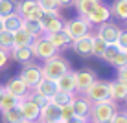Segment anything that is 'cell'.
<instances>
[{"label":"cell","instance_id":"6da1fadb","mask_svg":"<svg viewBox=\"0 0 127 123\" xmlns=\"http://www.w3.org/2000/svg\"><path fill=\"white\" fill-rule=\"evenodd\" d=\"M116 101H99L90 105V121L92 123H111L112 116L116 114Z\"/></svg>","mask_w":127,"mask_h":123},{"label":"cell","instance_id":"7a4b0ae2","mask_svg":"<svg viewBox=\"0 0 127 123\" xmlns=\"http://www.w3.org/2000/svg\"><path fill=\"white\" fill-rule=\"evenodd\" d=\"M41 68H42V77L52 79V81H57L61 75H64L66 72H70V63L64 59V57H61L57 53L55 57L44 61V66H41Z\"/></svg>","mask_w":127,"mask_h":123},{"label":"cell","instance_id":"3957f363","mask_svg":"<svg viewBox=\"0 0 127 123\" xmlns=\"http://www.w3.org/2000/svg\"><path fill=\"white\" fill-rule=\"evenodd\" d=\"M85 98L90 103H99V101H112L111 99V85L109 81L96 79L92 85L85 90Z\"/></svg>","mask_w":127,"mask_h":123},{"label":"cell","instance_id":"277c9868","mask_svg":"<svg viewBox=\"0 0 127 123\" xmlns=\"http://www.w3.org/2000/svg\"><path fill=\"white\" fill-rule=\"evenodd\" d=\"M32 50H33V57H39V59H42V61H48V59H52V57H55L59 53L57 48L52 44L44 35L37 37L32 42Z\"/></svg>","mask_w":127,"mask_h":123},{"label":"cell","instance_id":"5b68a950","mask_svg":"<svg viewBox=\"0 0 127 123\" xmlns=\"http://www.w3.org/2000/svg\"><path fill=\"white\" fill-rule=\"evenodd\" d=\"M17 13L24 20H41L42 19V9L39 7L37 0H20L17 2Z\"/></svg>","mask_w":127,"mask_h":123},{"label":"cell","instance_id":"8992f818","mask_svg":"<svg viewBox=\"0 0 127 123\" xmlns=\"http://www.w3.org/2000/svg\"><path fill=\"white\" fill-rule=\"evenodd\" d=\"M63 29L68 33V37L72 39V41H76V39L83 37V35H87L90 31V24L87 22L85 19H81V17H77V19H70L64 22Z\"/></svg>","mask_w":127,"mask_h":123},{"label":"cell","instance_id":"52a82bcc","mask_svg":"<svg viewBox=\"0 0 127 123\" xmlns=\"http://www.w3.org/2000/svg\"><path fill=\"white\" fill-rule=\"evenodd\" d=\"M30 88H33L39 81L42 79V68L35 63H24L22 70H20V75H19Z\"/></svg>","mask_w":127,"mask_h":123},{"label":"cell","instance_id":"ba28073f","mask_svg":"<svg viewBox=\"0 0 127 123\" xmlns=\"http://www.w3.org/2000/svg\"><path fill=\"white\" fill-rule=\"evenodd\" d=\"M4 90L9 92L11 96H15L17 99H26V98L30 96V92H32V88H30V86L26 85V83H24L19 75H17V77H11L9 81L6 83Z\"/></svg>","mask_w":127,"mask_h":123},{"label":"cell","instance_id":"9c48e42d","mask_svg":"<svg viewBox=\"0 0 127 123\" xmlns=\"http://www.w3.org/2000/svg\"><path fill=\"white\" fill-rule=\"evenodd\" d=\"M81 19H85L90 26H99V24L107 22V20L111 19V11H109V6H105V4L99 2L98 6H96L94 9L89 13V15H87V17H81Z\"/></svg>","mask_w":127,"mask_h":123},{"label":"cell","instance_id":"30bf717a","mask_svg":"<svg viewBox=\"0 0 127 123\" xmlns=\"http://www.w3.org/2000/svg\"><path fill=\"white\" fill-rule=\"evenodd\" d=\"M19 108L24 116V121L30 123H37L39 121V114H41V107L35 105L32 99H20L19 101Z\"/></svg>","mask_w":127,"mask_h":123},{"label":"cell","instance_id":"8fae6325","mask_svg":"<svg viewBox=\"0 0 127 123\" xmlns=\"http://www.w3.org/2000/svg\"><path fill=\"white\" fill-rule=\"evenodd\" d=\"M41 24H42L44 33H54V31L63 29L64 20L61 19L59 13H44V15H42V19H41Z\"/></svg>","mask_w":127,"mask_h":123},{"label":"cell","instance_id":"7c38bea8","mask_svg":"<svg viewBox=\"0 0 127 123\" xmlns=\"http://www.w3.org/2000/svg\"><path fill=\"white\" fill-rule=\"evenodd\" d=\"M118 33H120V28H118L116 24H112V22H109V20H107V22L99 24L98 31H96V37L101 39V41H105L107 44H114Z\"/></svg>","mask_w":127,"mask_h":123},{"label":"cell","instance_id":"4fadbf2b","mask_svg":"<svg viewBox=\"0 0 127 123\" xmlns=\"http://www.w3.org/2000/svg\"><path fill=\"white\" fill-rule=\"evenodd\" d=\"M74 79H76V92L85 94V90L96 81V74L92 70H79V72H74Z\"/></svg>","mask_w":127,"mask_h":123},{"label":"cell","instance_id":"5bb4252c","mask_svg":"<svg viewBox=\"0 0 127 123\" xmlns=\"http://www.w3.org/2000/svg\"><path fill=\"white\" fill-rule=\"evenodd\" d=\"M101 59H105L107 63H111L112 66H116V68L127 63L125 51H122L116 44H109V46H107V50L103 51V57H101Z\"/></svg>","mask_w":127,"mask_h":123},{"label":"cell","instance_id":"9a60e30c","mask_svg":"<svg viewBox=\"0 0 127 123\" xmlns=\"http://www.w3.org/2000/svg\"><path fill=\"white\" fill-rule=\"evenodd\" d=\"M92 39H94L92 33H87V35H83V37L76 39V41H72L70 46H72V50L76 51L77 55L89 57V55H92Z\"/></svg>","mask_w":127,"mask_h":123},{"label":"cell","instance_id":"2e32d148","mask_svg":"<svg viewBox=\"0 0 127 123\" xmlns=\"http://www.w3.org/2000/svg\"><path fill=\"white\" fill-rule=\"evenodd\" d=\"M44 37L57 48V51L66 50V48H70V44H72V39L68 37V33L64 31V29H59V31H54V33H44Z\"/></svg>","mask_w":127,"mask_h":123},{"label":"cell","instance_id":"e0dca14e","mask_svg":"<svg viewBox=\"0 0 127 123\" xmlns=\"http://www.w3.org/2000/svg\"><path fill=\"white\" fill-rule=\"evenodd\" d=\"M32 90H33V92H37V94H41V96H44L46 99H52L55 94H57V83L52 81V79L42 77V79L33 86Z\"/></svg>","mask_w":127,"mask_h":123},{"label":"cell","instance_id":"ac0fdd59","mask_svg":"<svg viewBox=\"0 0 127 123\" xmlns=\"http://www.w3.org/2000/svg\"><path fill=\"white\" fill-rule=\"evenodd\" d=\"M61 120V108L55 107L52 101H48L44 107H41L39 121H59Z\"/></svg>","mask_w":127,"mask_h":123},{"label":"cell","instance_id":"d6986e66","mask_svg":"<svg viewBox=\"0 0 127 123\" xmlns=\"http://www.w3.org/2000/svg\"><path fill=\"white\" fill-rule=\"evenodd\" d=\"M55 83H57V90L59 92L76 94V79H74V72H66L64 75H61Z\"/></svg>","mask_w":127,"mask_h":123},{"label":"cell","instance_id":"ffe728a7","mask_svg":"<svg viewBox=\"0 0 127 123\" xmlns=\"http://www.w3.org/2000/svg\"><path fill=\"white\" fill-rule=\"evenodd\" d=\"M11 57L17 61V63H30L32 61V57H33V50H32V46H13L11 48Z\"/></svg>","mask_w":127,"mask_h":123},{"label":"cell","instance_id":"44dd1931","mask_svg":"<svg viewBox=\"0 0 127 123\" xmlns=\"http://www.w3.org/2000/svg\"><path fill=\"white\" fill-rule=\"evenodd\" d=\"M90 101L83 96V98H76L74 96V99H72V110L76 116H83V118H89V114H90Z\"/></svg>","mask_w":127,"mask_h":123},{"label":"cell","instance_id":"7402d4cb","mask_svg":"<svg viewBox=\"0 0 127 123\" xmlns=\"http://www.w3.org/2000/svg\"><path fill=\"white\" fill-rule=\"evenodd\" d=\"M109 85H111V99L112 101H124L127 98V83L116 79V81H109Z\"/></svg>","mask_w":127,"mask_h":123},{"label":"cell","instance_id":"603a6c76","mask_svg":"<svg viewBox=\"0 0 127 123\" xmlns=\"http://www.w3.org/2000/svg\"><path fill=\"white\" fill-rule=\"evenodd\" d=\"M22 22H24V19L19 15V13H11V15H7V17L2 19V28L13 33V31H17V29L22 28Z\"/></svg>","mask_w":127,"mask_h":123},{"label":"cell","instance_id":"cb8c5ba5","mask_svg":"<svg viewBox=\"0 0 127 123\" xmlns=\"http://www.w3.org/2000/svg\"><path fill=\"white\" fill-rule=\"evenodd\" d=\"M109 11L116 19L127 20V0H112V4L109 6Z\"/></svg>","mask_w":127,"mask_h":123},{"label":"cell","instance_id":"d4e9b609","mask_svg":"<svg viewBox=\"0 0 127 123\" xmlns=\"http://www.w3.org/2000/svg\"><path fill=\"white\" fill-rule=\"evenodd\" d=\"M22 29H24V31H28L33 39L44 35V29H42L41 20H24V22H22Z\"/></svg>","mask_w":127,"mask_h":123},{"label":"cell","instance_id":"484cf974","mask_svg":"<svg viewBox=\"0 0 127 123\" xmlns=\"http://www.w3.org/2000/svg\"><path fill=\"white\" fill-rule=\"evenodd\" d=\"M99 2H101V0H76V2H74V6H76L79 17H87Z\"/></svg>","mask_w":127,"mask_h":123},{"label":"cell","instance_id":"4316f807","mask_svg":"<svg viewBox=\"0 0 127 123\" xmlns=\"http://www.w3.org/2000/svg\"><path fill=\"white\" fill-rule=\"evenodd\" d=\"M35 39L30 35L28 31H24L22 28L13 31V46H32V42Z\"/></svg>","mask_w":127,"mask_h":123},{"label":"cell","instance_id":"83f0119b","mask_svg":"<svg viewBox=\"0 0 127 123\" xmlns=\"http://www.w3.org/2000/svg\"><path fill=\"white\" fill-rule=\"evenodd\" d=\"M0 114H2L4 123H20V121H24V116H22V112H20L19 107H13L9 110H4Z\"/></svg>","mask_w":127,"mask_h":123},{"label":"cell","instance_id":"f1b7e54d","mask_svg":"<svg viewBox=\"0 0 127 123\" xmlns=\"http://www.w3.org/2000/svg\"><path fill=\"white\" fill-rule=\"evenodd\" d=\"M19 101H20V99H17L15 96H11L9 92H6V90H4L2 99H0V112L9 110V108H13V107H19Z\"/></svg>","mask_w":127,"mask_h":123},{"label":"cell","instance_id":"f546056e","mask_svg":"<svg viewBox=\"0 0 127 123\" xmlns=\"http://www.w3.org/2000/svg\"><path fill=\"white\" fill-rule=\"evenodd\" d=\"M72 99H74V94H66V92H59V90H57V94H55L50 101L55 105V107L61 108V107H66V105H70V103H72Z\"/></svg>","mask_w":127,"mask_h":123},{"label":"cell","instance_id":"4dcf8cb0","mask_svg":"<svg viewBox=\"0 0 127 123\" xmlns=\"http://www.w3.org/2000/svg\"><path fill=\"white\" fill-rule=\"evenodd\" d=\"M17 13V0H0V19Z\"/></svg>","mask_w":127,"mask_h":123},{"label":"cell","instance_id":"1f68e13d","mask_svg":"<svg viewBox=\"0 0 127 123\" xmlns=\"http://www.w3.org/2000/svg\"><path fill=\"white\" fill-rule=\"evenodd\" d=\"M13 48V33L7 29H0V50L9 51Z\"/></svg>","mask_w":127,"mask_h":123},{"label":"cell","instance_id":"d6a6232c","mask_svg":"<svg viewBox=\"0 0 127 123\" xmlns=\"http://www.w3.org/2000/svg\"><path fill=\"white\" fill-rule=\"evenodd\" d=\"M37 4L42 9V13H59L57 0H37Z\"/></svg>","mask_w":127,"mask_h":123},{"label":"cell","instance_id":"836d02e7","mask_svg":"<svg viewBox=\"0 0 127 123\" xmlns=\"http://www.w3.org/2000/svg\"><path fill=\"white\" fill-rule=\"evenodd\" d=\"M107 42L105 41H101V39H98L94 35V39H92V55H96V57H99V59H101L103 57V51L107 50Z\"/></svg>","mask_w":127,"mask_h":123},{"label":"cell","instance_id":"e575fe53","mask_svg":"<svg viewBox=\"0 0 127 123\" xmlns=\"http://www.w3.org/2000/svg\"><path fill=\"white\" fill-rule=\"evenodd\" d=\"M114 44L120 48L122 51H127V29H120V33H118Z\"/></svg>","mask_w":127,"mask_h":123},{"label":"cell","instance_id":"d590c367","mask_svg":"<svg viewBox=\"0 0 127 123\" xmlns=\"http://www.w3.org/2000/svg\"><path fill=\"white\" fill-rule=\"evenodd\" d=\"M111 123H127V112H124V110L118 112V110H116V114L112 116Z\"/></svg>","mask_w":127,"mask_h":123},{"label":"cell","instance_id":"8d00e7d4","mask_svg":"<svg viewBox=\"0 0 127 123\" xmlns=\"http://www.w3.org/2000/svg\"><path fill=\"white\" fill-rule=\"evenodd\" d=\"M74 116V110H72V103L66 105V107H61V121H64L66 118Z\"/></svg>","mask_w":127,"mask_h":123},{"label":"cell","instance_id":"74e56055","mask_svg":"<svg viewBox=\"0 0 127 123\" xmlns=\"http://www.w3.org/2000/svg\"><path fill=\"white\" fill-rule=\"evenodd\" d=\"M87 121H89V118H83V116H76V114H74V116L66 118V120H64L63 123H87Z\"/></svg>","mask_w":127,"mask_h":123},{"label":"cell","instance_id":"f35d334b","mask_svg":"<svg viewBox=\"0 0 127 123\" xmlns=\"http://www.w3.org/2000/svg\"><path fill=\"white\" fill-rule=\"evenodd\" d=\"M116 79H120V81L127 83V63L122 64V66H118V77H116Z\"/></svg>","mask_w":127,"mask_h":123},{"label":"cell","instance_id":"ab89813d","mask_svg":"<svg viewBox=\"0 0 127 123\" xmlns=\"http://www.w3.org/2000/svg\"><path fill=\"white\" fill-rule=\"evenodd\" d=\"M7 59H9V51L0 50V68H4L7 64Z\"/></svg>","mask_w":127,"mask_h":123},{"label":"cell","instance_id":"60d3db41","mask_svg":"<svg viewBox=\"0 0 127 123\" xmlns=\"http://www.w3.org/2000/svg\"><path fill=\"white\" fill-rule=\"evenodd\" d=\"M74 2L76 0H57L59 7H70V6H74Z\"/></svg>","mask_w":127,"mask_h":123},{"label":"cell","instance_id":"b9f144b4","mask_svg":"<svg viewBox=\"0 0 127 123\" xmlns=\"http://www.w3.org/2000/svg\"><path fill=\"white\" fill-rule=\"evenodd\" d=\"M37 123H63V121L59 120V121H37Z\"/></svg>","mask_w":127,"mask_h":123},{"label":"cell","instance_id":"7bdbcfd3","mask_svg":"<svg viewBox=\"0 0 127 123\" xmlns=\"http://www.w3.org/2000/svg\"><path fill=\"white\" fill-rule=\"evenodd\" d=\"M2 94H4V86H0V99H2Z\"/></svg>","mask_w":127,"mask_h":123},{"label":"cell","instance_id":"ee69618b","mask_svg":"<svg viewBox=\"0 0 127 123\" xmlns=\"http://www.w3.org/2000/svg\"><path fill=\"white\" fill-rule=\"evenodd\" d=\"M0 29H4V28H2V19H0Z\"/></svg>","mask_w":127,"mask_h":123},{"label":"cell","instance_id":"f6af8a7d","mask_svg":"<svg viewBox=\"0 0 127 123\" xmlns=\"http://www.w3.org/2000/svg\"><path fill=\"white\" fill-rule=\"evenodd\" d=\"M20 123H30V121H20Z\"/></svg>","mask_w":127,"mask_h":123},{"label":"cell","instance_id":"bcb514c9","mask_svg":"<svg viewBox=\"0 0 127 123\" xmlns=\"http://www.w3.org/2000/svg\"><path fill=\"white\" fill-rule=\"evenodd\" d=\"M124 101H125V103H127V98H125V99H124Z\"/></svg>","mask_w":127,"mask_h":123},{"label":"cell","instance_id":"7dc6e473","mask_svg":"<svg viewBox=\"0 0 127 123\" xmlns=\"http://www.w3.org/2000/svg\"><path fill=\"white\" fill-rule=\"evenodd\" d=\"M87 123H92V121H87Z\"/></svg>","mask_w":127,"mask_h":123},{"label":"cell","instance_id":"c3c4849f","mask_svg":"<svg viewBox=\"0 0 127 123\" xmlns=\"http://www.w3.org/2000/svg\"><path fill=\"white\" fill-rule=\"evenodd\" d=\"M125 57H127V51H125Z\"/></svg>","mask_w":127,"mask_h":123}]
</instances>
